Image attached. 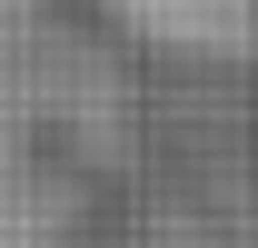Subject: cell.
<instances>
[{
  "instance_id": "cell-2",
  "label": "cell",
  "mask_w": 258,
  "mask_h": 248,
  "mask_svg": "<svg viewBox=\"0 0 258 248\" xmlns=\"http://www.w3.org/2000/svg\"><path fill=\"white\" fill-rule=\"evenodd\" d=\"M139 40L159 50H199V60H238L248 50V0H109Z\"/></svg>"
},
{
  "instance_id": "cell-1",
  "label": "cell",
  "mask_w": 258,
  "mask_h": 248,
  "mask_svg": "<svg viewBox=\"0 0 258 248\" xmlns=\"http://www.w3.org/2000/svg\"><path fill=\"white\" fill-rule=\"evenodd\" d=\"M99 99L109 80H90V60L40 20V0H0V248L70 238V179L50 139L80 129Z\"/></svg>"
}]
</instances>
